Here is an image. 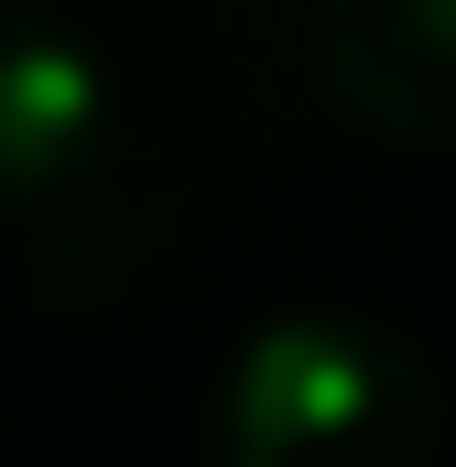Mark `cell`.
I'll return each instance as SVG.
<instances>
[{
	"label": "cell",
	"mask_w": 456,
	"mask_h": 467,
	"mask_svg": "<svg viewBox=\"0 0 456 467\" xmlns=\"http://www.w3.org/2000/svg\"><path fill=\"white\" fill-rule=\"evenodd\" d=\"M446 435L424 348L358 305H294L218 358L207 446L228 467H413Z\"/></svg>",
	"instance_id": "6da1fadb"
},
{
	"label": "cell",
	"mask_w": 456,
	"mask_h": 467,
	"mask_svg": "<svg viewBox=\"0 0 456 467\" xmlns=\"http://www.w3.org/2000/svg\"><path fill=\"white\" fill-rule=\"evenodd\" d=\"M119 152V88L77 22L44 0H0V218L44 229Z\"/></svg>",
	"instance_id": "7a4b0ae2"
},
{
	"label": "cell",
	"mask_w": 456,
	"mask_h": 467,
	"mask_svg": "<svg viewBox=\"0 0 456 467\" xmlns=\"http://www.w3.org/2000/svg\"><path fill=\"white\" fill-rule=\"evenodd\" d=\"M316 77L347 130L446 152L456 141V0H316Z\"/></svg>",
	"instance_id": "3957f363"
}]
</instances>
